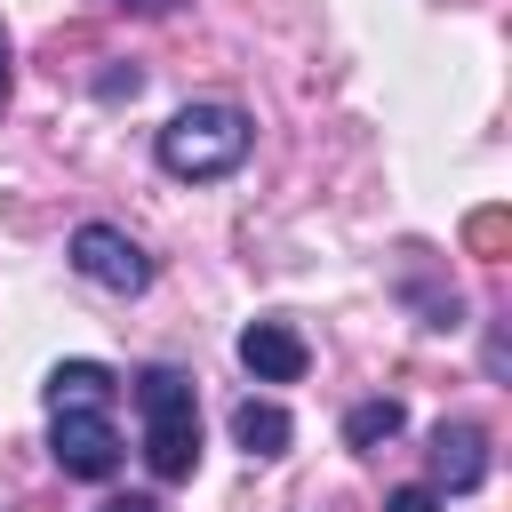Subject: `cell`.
<instances>
[{
    "label": "cell",
    "mask_w": 512,
    "mask_h": 512,
    "mask_svg": "<svg viewBox=\"0 0 512 512\" xmlns=\"http://www.w3.org/2000/svg\"><path fill=\"white\" fill-rule=\"evenodd\" d=\"M160 168L176 176V184H216V176H232L248 152H256V120L240 112V104H184L168 128H160Z\"/></svg>",
    "instance_id": "cell-1"
},
{
    "label": "cell",
    "mask_w": 512,
    "mask_h": 512,
    "mask_svg": "<svg viewBox=\"0 0 512 512\" xmlns=\"http://www.w3.org/2000/svg\"><path fill=\"white\" fill-rule=\"evenodd\" d=\"M136 416H144V464L160 480H192L200 464V392L184 368H144L136 376Z\"/></svg>",
    "instance_id": "cell-2"
},
{
    "label": "cell",
    "mask_w": 512,
    "mask_h": 512,
    "mask_svg": "<svg viewBox=\"0 0 512 512\" xmlns=\"http://www.w3.org/2000/svg\"><path fill=\"white\" fill-rule=\"evenodd\" d=\"M64 256H72V272L88 280V288H104V296H144L152 288V256L120 232V224H72V240H64Z\"/></svg>",
    "instance_id": "cell-3"
},
{
    "label": "cell",
    "mask_w": 512,
    "mask_h": 512,
    "mask_svg": "<svg viewBox=\"0 0 512 512\" xmlns=\"http://www.w3.org/2000/svg\"><path fill=\"white\" fill-rule=\"evenodd\" d=\"M48 456H56L72 480H112L128 448H120L112 408H48Z\"/></svg>",
    "instance_id": "cell-4"
},
{
    "label": "cell",
    "mask_w": 512,
    "mask_h": 512,
    "mask_svg": "<svg viewBox=\"0 0 512 512\" xmlns=\"http://www.w3.org/2000/svg\"><path fill=\"white\" fill-rule=\"evenodd\" d=\"M232 352H240V368H248L256 384H296V376L312 368V352H304V336H296L288 320H248Z\"/></svg>",
    "instance_id": "cell-5"
},
{
    "label": "cell",
    "mask_w": 512,
    "mask_h": 512,
    "mask_svg": "<svg viewBox=\"0 0 512 512\" xmlns=\"http://www.w3.org/2000/svg\"><path fill=\"white\" fill-rule=\"evenodd\" d=\"M480 480H488V432H480V424H440V432H432V480H424V488L472 496Z\"/></svg>",
    "instance_id": "cell-6"
},
{
    "label": "cell",
    "mask_w": 512,
    "mask_h": 512,
    "mask_svg": "<svg viewBox=\"0 0 512 512\" xmlns=\"http://www.w3.org/2000/svg\"><path fill=\"white\" fill-rule=\"evenodd\" d=\"M112 392H120V384H112L104 360H56L48 384H40L48 408H112Z\"/></svg>",
    "instance_id": "cell-7"
},
{
    "label": "cell",
    "mask_w": 512,
    "mask_h": 512,
    "mask_svg": "<svg viewBox=\"0 0 512 512\" xmlns=\"http://www.w3.org/2000/svg\"><path fill=\"white\" fill-rule=\"evenodd\" d=\"M232 440H240L248 456H264V464H272V456H288L296 424H288V408H280V400H256V392H248V400L232 408Z\"/></svg>",
    "instance_id": "cell-8"
},
{
    "label": "cell",
    "mask_w": 512,
    "mask_h": 512,
    "mask_svg": "<svg viewBox=\"0 0 512 512\" xmlns=\"http://www.w3.org/2000/svg\"><path fill=\"white\" fill-rule=\"evenodd\" d=\"M400 432H408V408H400V400H360V408L344 416V440H352L360 456H376V448H392Z\"/></svg>",
    "instance_id": "cell-9"
},
{
    "label": "cell",
    "mask_w": 512,
    "mask_h": 512,
    "mask_svg": "<svg viewBox=\"0 0 512 512\" xmlns=\"http://www.w3.org/2000/svg\"><path fill=\"white\" fill-rule=\"evenodd\" d=\"M384 512H440V488H424V480H416V488H392Z\"/></svg>",
    "instance_id": "cell-10"
},
{
    "label": "cell",
    "mask_w": 512,
    "mask_h": 512,
    "mask_svg": "<svg viewBox=\"0 0 512 512\" xmlns=\"http://www.w3.org/2000/svg\"><path fill=\"white\" fill-rule=\"evenodd\" d=\"M136 88H144V72H104V80H96L104 104H120V96H136Z\"/></svg>",
    "instance_id": "cell-11"
},
{
    "label": "cell",
    "mask_w": 512,
    "mask_h": 512,
    "mask_svg": "<svg viewBox=\"0 0 512 512\" xmlns=\"http://www.w3.org/2000/svg\"><path fill=\"white\" fill-rule=\"evenodd\" d=\"M96 512H160V496H112V504H96Z\"/></svg>",
    "instance_id": "cell-12"
},
{
    "label": "cell",
    "mask_w": 512,
    "mask_h": 512,
    "mask_svg": "<svg viewBox=\"0 0 512 512\" xmlns=\"http://www.w3.org/2000/svg\"><path fill=\"white\" fill-rule=\"evenodd\" d=\"M8 80H16V48H8V24H0V104H8Z\"/></svg>",
    "instance_id": "cell-13"
},
{
    "label": "cell",
    "mask_w": 512,
    "mask_h": 512,
    "mask_svg": "<svg viewBox=\"0 0 512 512\" xmlns=\"http://www.w3.org/2000/svg\"><path fill=\"white\" fill-rule=\"evenodd\" d=\"M112 8H136V16H168L176 0H112Z\"/></svg>",
    "instance_id": "cell-14"
}]
</instances>
